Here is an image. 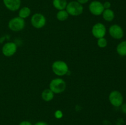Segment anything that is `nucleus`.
Returning <instances> with one entry per match:
<instances>
[{
	"label": "nucleus",
	"mask_w": 126,
	"mask_h": 125,
	"mask_svg": "<svg viewBox=\"0 0 126 125\" xmlns=\"http://www.w3.org/2000/svg\"><path fill=\"white\" fill-rule=\"evenodd\" d=\"M66 85L65 81L60 78L52 80L49 84V89L55 94L63 93L66 89Z\"/></svg>",
	"instance_id": "nucleus-1"
},
{
	"label": "nucleus",
	"mask_w": 126,
	"mask_h": 125,
	"mask_svg": "<svg viewBox=\"0 0 126 125\" xmlns=\"http://www.w3.org/2000/svg\"><path fill=\"white\" fill-rule=\"evenodd\" d=\"M83 6L77 1H71L67 4L66 11L69 15L72 16L80 15L83 12Z\"/></svg>",
	"instance_id": "nucleus-2"
},
{
	"label": "nucleus",
	"mask_w": 126,
	"mask_h": 125,
	"mask_svg": "<svg viewBox=\"0 0 126 125\" xmlns=\"http://www.w3.org/2000/svg\"><path fill=\"white\" fill-rule=\"evenodd\" d=\"M52 69L54 73L58 76L65 75L68 72L67 64L63 61H55L52 65Z\"/></svg>",
	"instance_id": "nucleus-3"
},
{
	"label": "nucleus",
	"mask_w": 126,
	"mask_h": 125,
	"mask_svg": "<svg viewBox=\"0 0 126 125\" xmlns=\"http://www.w3.org/2000/svg\"><path fill=\"white\" fill-rule=\"evenodd\" d=\"M25 26L24 19L19 17H16L10 20L8 23L9 28L12 31L18 32L22 31Z\"/></svg>",
	"instance_id": "nucleus-4"
},
{
	"label": "nucleus",
	"mask_w": 126,
	"mask_h": 125,
	"mask_svg": "<svg viewBox=\"0 0 126 125\" xmlns=\"http://www.w3.org/2000/svg\"><path fill=\"white\" fill-rule=\"evenodd\" d=\"M109 100L112 105L118 107L123 105L124 98L123 94L119 91L114 90L110 93Z\"/></svg>",
	"instance_id": "nucleus-5"
},
{
	"label": "nucleus",
	"mask_w": 126,
	"mask_h": 125,
	"mask_svg": "<svg viewBox=\"0 0 126 125\" xmlns=\"http://www.w3.org/2000/svg\"><path fill=\"white\" fill-rule=\"evenodd\" d=\"M31 23L35 28L41 29L45 26L46 23V19L42 13H36L32 17Z\"/></svg>",
	"instance_id": "nucleus-6"
},
{
	"label": "nucleus",
	"mask_w": 126,
	"mask_h": 125,
	"mask_svg": "<svg viewBox=\"0 0 126 125\" xmlns=\"http://www.w3.org/2000/svg\"><path fill=\"white\" fill-rule=\"evenodd\" d=\"M89 9L91 13L94 15L98 16L102 14L105 10L103 3L98 1H93L90 3Z\"/></svg>",
	"instance_id": "nucleus-7"
},
{
	"label": "nucleus",
	"mask_w": 126,
	"mask_h": 125,
	"mask_svg": "<svg viewBox=\"0 0 126 125\" xmlns=\"http://www.w3.org/2000/svg\"><path fill=\"white\" fill-rule=\"evenodd\" d=\"M107 33L105 26L101 23H97L93 26L92 29V35L95 38H104Z\"/></svg>",
	"instance_id": "nucleus-8"
},
{
	"label": "nucleus",
	"mask_w": 126,
	"mask_h": 125,
	"mask_svg": "<svg viewBox=\"0 0 126 125\" xmlns=\"http://www.w3.org/2000/svg\"><path fill=\"white\" fill-rule=\"evenodd\" d=\"M17 49V45L12 42H9L6 43L2 46V53L5 56L10 57L16 53Z\"/></svg>",
	"instance_id": "nucleus-9"
},
{
	"label": "nucleus",
	"mask_w": 126,
	"mask_h": 125,
	"mask_svg": "<svg viewBox=\"0 0 126 125\" xmlns=\"http://www.w3.org/2000/svg\"><path fill=\"white\" fill-rule=\"evenodd\" d=\"M109 34L115 39H121L124 37V30L121 26L113 25L109 28Z\"/></svg>",
	"instance_id": "nucleus-10"
},
{
	"label": "nucleus",
	"mask_w": 126,
	"mask_h": 125,
	"mask_svg": "<svg viewBox=\"0 0 126 125\" xmlns=\"http://www.w3.org/2000/svg\"><path fill=\"white\" fill-rule=\"evenodd\" d=\"M3 3L7 9L15 12L20 7L21 0H3Z\"/></svg>",
	"instance_id": "nucleus-11"
},
{
	"label": "nucleus",
	"mask_w": 126,
	"mask_h": 125,
	"mask_svg": "<svg viewBox=\"0 0 126 125\" xmlns=\"http://www.w3.org/2000/svg\"><path fill=\"white\" fill-rule=\"evenodd\" d=\"M52 4L56 9L61 11L66 9L68 2L66 0H53Z\"/></svg>",
	"instance_id": "nucleus-12"
},
{
	"label": "nucleus",
	"mask_w": 126,
	"mask_h": 125,
	"mask_svg": "<svg viewBox=\"0 0 126 125\" xmlns=\"http://www.w3.org/2000/svg\"><path fill=\"white\" fill-rule=\"evenodd\" d=\"M102 15H103V19L107 22H111L114 20V17H115L114 12L110 9H105L102 13Z\"/></svg>",
	"instance_id": "nucleus-13"
},
{
	"label": "nucleus",
	"mask_w": 126,
	"mask_h": 125,
	"mask_svg": "<svg viewBox=\"0 0 126 125\" xmlns=\"http://www.w3.org/2000/svg\"><path fill=\"white\" fill-rule=\"evenodd\" d=\"M54 93L50 89H46L42 92L41 98L44 101L49 102L54 98Z\"/></svg>",
	"instance_id": "nucleus-14"
},
{
	"label": "nucleus",
	"mask_w": 126,
	"mask_h": 125,
	"mask_svg": "<svg viewBox=\"0 0 126 125\" xmlns=\"http://www.w3.org/2000/svg\"><path fill=\"white\" fill-rule=\"evenodd\" d=\"M116 51L120 56H126V40L122 41L117 45Z\"/></svg>",
	"instance_id": "nucleus-15"
},
{
	"label": "nucleus",
	"mask_w": 126,
	"mask_h": 125,
	"mask_svg": "<svg viewBox=\"0 0 126 125\" xmlns=\"http://www.w3.org/2000/svg\"><path fill=\"white\" fill-rule=\"evenodd\" d=\"M31 14V10L28 7L25 6L21 8L18 12V17L20 18L25 19L27 18Z\"/></svg>",
	"instance_id": "nucleus-16"
},
{
	"label": "nucleus",
	"mask_w": 126,
	"mask_h": 125,
	"mask_svg": "<svg viewBox=\"0 0 126 125\" xmlns=\"http://www.w3.org/2000/svg\"><path fill=\"white\" fill-rule=\"evenodd\" d=\"M68 16L69 14L66 12V10H61V11H59L57 13L56 15L57 18L59 21H61V22L65 21L66 20H67L68 18Z\"/></svg>",
	"instance_id": "nucleus-17"
},
{
	"label": "nucleus",
	"mask_w": 126,
	"mask_h": 125,
	"mask_svg": "<svg viewBox=\"0 0 126 125\" xmlns=\"http://www.w3.org/2000/svg\"><path fill=\"white\" fill-rule=\"evenodd\" d=\"M97 45L100 48H105L108 45V41L104 38H99L97 40Z\"/></svg>",
	"instance_id": "nucleus-18"
},
{
	"label": "nucleus",
	"mask_w": 126,
	"mask_h": 125,
	"mask_svg": "<svg viewBox=\"0 0 126 125\" xmlns=\"http://www.w3.org/2000/svg\"><path fill=\"white\" fill-rule=\"evenodd\" d=\"M55 116L56 118L60 119L63 116V113L61 110H57L55 112Z\"/></svg>",
	"instance_id": "nucleus-19"
},
{
	"label": "nucleus",
	"mask_w": 126,
	"mask_h": 125,
	"mask_svg": "<svg viewBox=\"0 0 126 125\" xmlns=\"http://www.w3.org/2000/svg\"><path fill=\"white\" fill-rule=\"evenodd\" d=\"M103 6L105 9H110L111 4L109 1H105L104 3H103Z\"/></svg>",
	"instance_id": "nucleus-20"
},
{
	"label": "nucleus",
	"mask_w": 126,
	"mask_h": 125,
	"mask_svg": "<svg viewBox=\"0 0 126 125\" xmlns=\"http://www.w3.org/2000/svg\"><path fill=\"white\" fill-rule=\"evenodd\" d=\"M19 125H32V124L28 121H22V122L19 124Z\"/></svg>",
	"instance_id": "nucleus-21"
},
{
	"label": "nucleus",
	"mask_w": 126,
	"mask_h": 125,
	"mask_svg": "<svg viewBox=\"0 0 126 125\" xmlns=\"http://www.w3.org/2000/svg\"><path fill=\"white\" fill-rule=\"evenodd\" d=\"M89 1V0H77L78 2L82 5L84 4H86Z\"/></svg>",
	"instance_id": "nucleus-22"
},
{
	"label": "nucleus",
	"mask_w": 126,
	"mask_h": 125,
	"mask_svg": "<svg viewBox=\"0 0 126 125\" xmlns=\"http://www.w3.org/2000/svg\"><path fill=\"white\" fill-rule=\"evenodd\" d=\"M34 125H49L46 122H43V121H39V122L36 123Z\"/></svg>",
	"instance_id": "nucleus-23"
}]
</instances>
